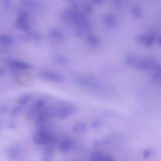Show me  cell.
<instances>
[{"mask_svg":"<svg viewBox=\"0 0 161 161\" xmlns=\"http://www.w3.org/2000/svg\"><path fill=\"white\" fill-rule=\"evenodd\" d=\"M39 76L43 79L52 80H59L61 79V77L56 74L49 71H41L39 73Z\"/></svg>","mask_w":161,"mask_h":161,"instance_id":"obj_6","label":"cell"},{"mask_svg":"<svg viewBox=\"0 0 161 161\" xmlns=\"http://www.w3.org/2000/svg\"><path fill=\"white\" fill-rule=\"evenodd\" d=\"M33 140L37 146H43V145L53 142L54 138L46 130L40 129L35 133Z\"/></svg>","mask_w":161,"mask_h":161,"instance_id":"obj_1","label":"cell"},{"mask_svg":"<svg viewBox=\"0 0 161 161\" xmlns=\"http://www.w3.org/2000/svg\"><path fill=\"white\" fill-rule=\"evenodd\" d=\"M14 43V39L10 35H0V44L3 45H10Z\"/></svg>","mask_w":161,"mask_h":161,"instance_id":"obj_8","label":"cell"},{"mask_svg":"<svg viewBox=\"0 0 161 161\" xmlns=\"http://www.w3.org/2000/svg\"><path fill=\"white\" fill-rule=\"evenodd\" d=\"M32 98H33V96H32L31 94H25L20 96L18 102L20 106H25L28 103H29Z\"/></svg>","mask_w":161,"mask_h":161,"instance_id":"obj_9","label":"cell"},{"mask_svg":"<svg viewBox=\"0 0 161 161\" xmlns=\"http://www.w3.org/2000/svg\"><path fill=\"white\" fill-rule=\"evenodd\" d=\"M45 104V101L42 99L38 100L34 102L27 113V118L31 120L34 118L38 114V113L44 108Z\"/></svg>","mask_w":161,"mask_h":161,"instance_id":"obj_2","label":"cell"},{"mask_svg":"<svg viewBox=\"0 0 161 161\" xmlns=\"http://www.w3.org/2000/svg\"><path fill=\"white\" fill-rule=\"evenodd\" d=\"M151 154V152L150 150H146L144 152H143V157L144 158H148Z\"/></svg>","mask_w":161,"mask_h":161,"instance_id":"obj_12","label":"cell"},{"mask_svg":"<svg viewBox=\"0 0 161 161\" xmlns=\"http://www.w3.org/2000/svg\"><path fill=\"white\" fill-rule=\"evenodd\" d=\"M28 14L26 12H21L18 15L17 25L22 31H28L30 27L28 25Z\"/></svg>","mask_w":161,"mask_h":161,"instance_id":"obj_3","label":"cell"},{"mask_svg":"<svg viewBox=\"0 0 161 161\" xmlns=\"http://www.w3.org/2000/svg\"><path fill=\"white\" fill-rule=\"evenodd\" d=\"M51 115V110L49 108H43L37 115L36 122L37 124L43 123Z\"/></svg>","mask_w":161,"mask_h":161,"instance_id":"obj_5","label":"cell"},{"mask_svg":"<svg viewBox=\"0 0 161 161\" xmlns=\"http://www.w3.org/2000/svg\"><path fill=\"white\" fill-rule=\"evenodd\" d=\"M21 106L19 105V107H16L12 111V115H17L18 114H19L21 112Z\"/></svg>","mask_w":161,"mask_h":161,"instance_id":"obj_10","label":"cell"},{"mask_svg":"<svg viewBox=\"0 0 161 161\" xmlns=\"http://www.w3.org/2000/svg\"><path fill=\"white\" fill-rule=\"evenodd\" d=\"M49 153H46V154L42 157V161H51V156L48 154Z\"/></svg>","mask_w":161,"mask_h":161,"instance_id":"obj_11","label":"cell"},{"mask_svg":"<svg viewBox=\"0 0 161 161\" xmlns=\"http://www.w3.org/2000/svg\"><path fill=\"white\" fill-rule=\"evenodd\" d=\"M6 74V71L3 68H0V77L3 76Z\"/></svg>","mask_w":161,"mask_h":161,"instance_id":"obj_13","label":"cell"},{"mask_svg":"<svg viewBox=\"0 0 161 161\" xmlns=\"http://www.w3.org/2000/svg\"><path fill=\"white\" fill-rule=\"evenodd\" d=\"M9 66H11L13 69H20V70H25L30 68V66L27 63L24 62L23 61L19 60H9L8 61Z\"/></svg>","mask_w":161,"mask_h":161,"instance_id":"obj_4","label":"cell"},{"mask_svg":"<svg viewBox=\"0 0 161 161\" xmlns=\"http://www.w3.org/2000/svg\"><path fill=\"white\" fill-rule=\"evenodd\" d=\"M103 161H113V160H112L111 159H110V158L108 157H104Z\"/></svg>","mask_w":161,"mask_h":161,"instance_id":"obj_14","label":"cell"},{"mask_svg":"<svg viewBox=\"0 0 161 161\" xmlns=\"http://www.w3.org/2000/svg\"><path fill=\"white\" fill-rule=\"evenodd\" d=\"M72 147V143L69 140L64 139L59 143V149L62 152H69Z\"/></svg>","mask_w":161,"mask_h":161,"instance_id":"obj_7","label":"cell"}]
</instances>
